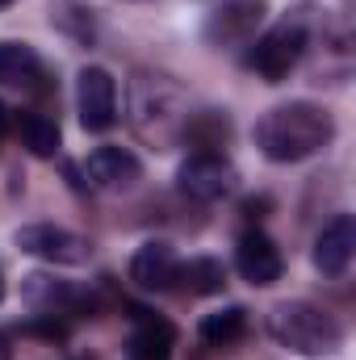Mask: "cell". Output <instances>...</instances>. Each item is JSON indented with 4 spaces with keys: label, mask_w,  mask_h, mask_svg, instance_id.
<instances>
[{
    "label": "cell",
    "mask_w": 356,
    "mask_h": 360,
    "mask_svg": "<svg viewBox=\"0 0 356 360\" xmlns=\"http://www.w3.org/2000/svg\"><path fill=\"white\" fill-rule=\"evenodd\" d=\"M336 139V122L314 101H289L256 122V147L272 164H302Z\"/></svg>",
    "instance_id": "1"
},
{
    "label": "cell",
    "mask_w": 356,
    "mask_h": 360,
    "mask_svg": "<svg viewBox=\"0 0 356 360\" xmlns=\"http://www.w3.org/2000/svg\"><path fill=\"white\" fill-rule=\"evenodd\" d=\"M268 331L281 348H289L298 356H331L344 344L340 319L314 302H281L268 314Z\"/></svg>",
    "instance_id": "2"
},
{
    "label": "cell",
    "mask_w": 356,
    "mask_h": 360,
    "mask_svg": "<svg viewBox=\"0 0 356 360\" xmlns=\"http://www.w3.org/2000/svg\"><path fill=\"white\" fill-rule=\"evenodd\" d=\"M130 109H134V126L147 143H155L160 151L184 130V101L180 89L168 76H151V72H139L134 76V89H130Z\"/></svg>",
    "instance_id": "3"
},
{
    "label": "cell",
    "mask_w": 356,
    "mask_h": 360,
    "mask_svg": "<svg viewBox=\"0 0 356 360\" xmlns=\"http://www.w3.org/2000/svg\"><path fill=\"white\" fill-rule=\"evenodd\" d=\"M302 55H306V25L302 21H281V25H272L268 34L256 38V46L248 51V68L256 76H265L268 84H281L298 68Z\"/></svg>",
    "instance_id": "4"
},
{
    "label": "cell",
    "mask_w": 356,
    "mask_h": 360,
    "mask_svg": "<svg viewBox=\"0 0 356 360\" xmlns=\"http://www.w3.org/2000/svg\"><path fill=\"white\" fill-rule=\"evenodd\" d=\"M265 0H222L210 17H205V42L214 51H235V46H248L265 21Z\"/></svg>",
    "instance_id": "5"
},
{
    "label": "cell",
    "mask_w": 356,
    "mask_h": 360,
    "mask_svg": "<svg viewBox=\"0 0 356 360\" xmlns=\"http://www.w3.org/2000/svg\"><path fill=\"white\" fill-rule=\"evenodd\" d=\"M17 248L25 256H38L46 264H89L92 243L76 231H63V226H51V222H34V226H21L17 231Z\"/></svg>",
    "instance_id": "6"
},
{
    "label": "cell",
    "mask_w": 356,
    "mask_h": 360,
    "mask_svg": "<svg viewBox=\"0 0 356 360\" xmlns=\"http://www.w3.org/2000/svg\"><path fill=\"white\" fill-rule=\"evenodd\" d=\"M177 184L184 197L193 201H218L235 188V168L218 151H193L177 172Z\"/></svg>",
    "instance_id": "7"
},
{
    "label": "cell",
    "mask_w": 356,
    "mask_h": 360,
    "mask_svg": "<svg viewBox=\"0 0 356 360\" xmlns=\"http://www.w3.org/2000/svg\"><path fill=\"white\" fill-rule=\"evenodd\" d=\"M76 109H80L84 130L92 134L109 130L117 122V80L105 68H84L76 76Z\"/></svg>",
    "instance_id": "8"
},
{
    "label": "cell",
    "mask_w": 356,
    "mask_h": 360,
    "mask_svg": "<svg viewBox=\"0 0 356 360\" xmlns=\"http://www.w3.org/2000/svg\"><path fill=\"white\" fill-rule=\"evenodd\" d=\"M177 272H180V260L168 243H143L130 260V281L143 289V293H168L177 285Z\"/></svg>",
    "instance_id": "9"
},
{
    "label": "cell",
    "mask_w": 356,
    "mask_h": 360,
    "mask_svg": "<svg viewBox=\"0 0 356 360\" xmlns=\"http://www.w3.org/2000/svg\"><path fill=\"white\" fill-rule=\"evenodd\" d=\"M352 252H356V222H352V214H340L314 239V269L323 276H340L352 264Z\"/></svg>",
    "instance_id": "10"
},
{
    "label": "cell",
    "mask_w": 356,
    "mask_h": 360,
    "mask_svg": "<svg viewBox=\"0 0 356 360\" xmlns=\"http://www.w3.org/2000/svg\"><path fill=\"white\" fill-rule=\"evenodd\" d=\"M235 269H239V276L248 285L265 289L272 281H281V252H276V243L268 239L265 231H248L239 239V248H235Z\"/></svg>",
    "instance_id": "11"
},
{
    "label": "cell",
    "mask_w": 356,
    "mask_h": 360,
    "mask_svg": "<svg viewBox=\"0 0 356 360\" xmlns=\"http://www.w3.org/2000/svg\"><path fill=\"white\" fill-rule=\"evenodd\" d=\"M84 172H89V180L96 188H130L143 176V164L126 147H96L89 155V164H84Z\"/></svg>",
    "instance_id": "12"
},
{
    "label": "cell",
    "mask_w": 356,
    "mask_h": 360,
    "mask_svg": "<svg viewBox=\"0 0 356 360\" xmlns=\"http://www.w3.org/2000/svg\"><path fill=\"white\" fill-rule=\"evenodd\" d=\"M177 348V327L160 314H139V327L130 335V356L134 360H172Z\"/></svg>",
    "instance_id": "13"
},
{
    "label": "cell",
    "mask_w": 356,
    "mask_h": 360,
    "mask_svg": "<svg viewBox=\"0 0 356 360\" xmlns=\"http://www.w3.org/2000/svg\"><path fill=\"white\" fill-rule=\"evenodd\" d=\"M42 80V59L30 42H0V84L4 89H34Z\"/></svg>",
    "instance_id": "14"
},
{
    "label": "cell",
    "mask_w": 356,
    "mask_h": 360,
    "mask_svg": "<svg viewBox=\"0 0 356 360\" xmlns=\"http://www.w3.org/2000/svg\"><path fill=\"white\" fill-rule=\"evenodd\" d=\"M25 302L38 310V314H68L72 306H80L84 302V293L80 289H72V285H63V281H51V276H25Z\"/></svg>",
    "instance_id": "15"
},
{
    "label": "cell",
    "mask_w": 356,
    "mask_h": 360,
    "mask_svg": "<svg viewBox=\"0 0 356 360\" xmlns=\"http://www.w3.org/2000/svg\"><path fill=\"white\" fill-rule=\"evenodd\" d=\"M17 134H21V147L30 151V155H38V160H51L55 151H59V143H63V134H59V122L55 117H46V113H17Z\"/></svg>",
    "instance_id": "16"
},
{
    "label": "cell",
    "mask_w": 356,
    "mask_h": 360,
    "mask_svg": "<svg viewBox=\"0 0 356 360\" xmlns=\"http://www.w3.org/2000/svg\"><path fill=\"white\" fill-rule=\"evenodd\" d=\"M193 147H201V151H214V147H222L227 139H231V117L227 113H218V109H201V113H189L184 117V130H180Z\"/></svg>",
    "instance_id": "17"
},
{
    "label": "cell",
    "mask_w": 356,
    "mask_h": 360,
    "mask_svg": "<svg viewBox=\"0 0 356 360\" xmlns=\"http://www.w3.org/2000/svg\"><path fill=\"white\" fill-rule=\"evenodd\" d=\"M243 331H248V310H243V306L214 310V314H205L201 327H197V335H201L210 348H227V344L243 340Z\"/></svg>",
    "instance_id": "18"
},
{
    "label": "cell",
    "mask_w": 356,
    "mask_h": 360,
    "mask_svg": "<svg viewBox=\"0 0 356 360\" xmlns=\"http://www.w3.org/2000/svg\"><path fill=\"white\" fill-rule=\"evenodd\" d=\"M51 21H55L68 38H76V42H84V46L96 38V17H92V4H84V0H55V4H51Z\"/></svg>",
    "instance_id": "19"
},
{
    "label": "cell",
    "mask_w": 356,
    "mask_h": 360,
    "mask_svg": "<svg viewBox=\"0 0 356 360\" xmlns=\"http://www.w3.org/2000/svg\"><path fill=\"white\" fill-rule=\"evenodd\" d=\"M177 281H184V289H189V293L210 297V293H222V285H227V269H222L218 260H210V256H197V260L180 264Z\"/></svg>",
    "instance_id": "20"
},
{
    "label": "cell",
    "mask_w": 356,
    "mask_h": 360,
    "mask_svg": "<svg viewBox=\"0 0 356 360\" xmlns=\"http://www.w3.org/2000/svg\"><path fill=\"white\" fill-rule=\"evenodd\" d=\"M0 360H13V348H8V340H4V331H0Z\"/></svg>",
    "instance_id": "21"
},
{
    "label": "cell",
    "mask_w": 356,
    "mask_h": 360,
    "mask_svg": "<svg viewBox=\"0 0 356 360\" xmlns=\"http://www.w3.org/2000/svg\"><path fill=\"white\" fill-rule=\"evenodd\" d=\"M0 297H4V272H0Z\"/></svg>",
    "instance_id": "22"
},
{
    "label": "cell",
    "mask_w": 356,
    "mask_h": 360,
    "mask_svg": "<svg viewBox=\"0 0 356 360\" xmlns=\"http://www.w3.org/2000/svg\"><path fill=\"white\" fill-rule=\"evenodd\" d=\"M8 4H13V0H0V8H8Z\"/></svg>",
    "instance_id": "23"
}]
</instances>
